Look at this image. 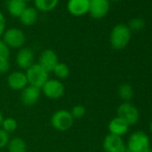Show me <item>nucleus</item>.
<instances>
[{
	"label": "nucleus",
	"mask_w": 152,
	"mask_h": 152,
	"mask_svg": "<svg viewBox=\"0 0 152 152\" xmlns=\"http://www.w3.org/2000/svg\"><path fill=\"white\" fill-rule=\"evenodd\" d=\"M15 61L21 69L27 70L34 64V52L30 48H22L16 54Z\"/></svg>",
	"instance_id": "obj_12"
},
{
	"label": "nucleus",
	"mask_w": 152,
	"mask_h": 152,
	"mask_svg": "<svg viewBox=\"0 0 152 152\" xmlns=\"http://www.w3.org/2000/svg\"><path fill=\"white\" fill-rule=\"evenodd\" d=\"M9 140H10L9 133L4 131L2 128H0V148L7 147Z\"/></svg>",
	"instance_id": "obj_26"
},
{
	"label": "nucleus",
	"mask_w": 152,
	"mask_h": 152,
	"mask_svg": "<svg viewBox=\"0 0 152 152\" xmlns=\"http://www.w3.org/2000/svg\"><path fill=\"white\" fill-rule=\"evenodd\" d=\"M39 19V11L35 7H26L19 16L20 23L24 26L34 25Z\"/></svg>",
	"instance_id": "obj_16"
},
{
	"label": "nucleus",
	"mask_w": 152,
	"mask_h": 152,
	"mask_svg": "<svg viewBox=\"0 0 152 152\" xmlns=\"http://www.w3.org/2000/svg\"><path fill=\"white\" fill-rule=\"evenodd\" d=\"M25 74L28 80V84L40 90L46 83V82L49 79L48 72L39 64H33L26 70Z\"/></svg>",
	"instance_id": "obj_2"
},
{
	"label": "nucleus",
	"mask_w": 152,
	"mask_h": 152,
	"mask_svg": "<svg viewBox=\"0 0 152 152\" xmlns=\"http://www.w3.org/2000/svg\"><path fill=\"white\" fill-rule=\"evenodd\" d=\"M23 1H24V2H28V1H31V0H23Z\"/></svg>",
	"instance_id": "obj_33"
},
{
	"label": "nucleus",
	"mask_w": 152,
	"mask_h": 152,
	"mask_svg": "<svg viewBox=\"0 0 152 152\" xmlns=\"http://www.w3.org/2000/svg\"><path fill=\"white\" fill-rule=\"evenodd\" d=\"M34 7L40 12L48 13L53 11L58 5L59 0H33Z\"/></svg>",
	"instance_id": "obj_18"
},
{
	"label": "nucleus",
	"mask_w": 152,
	"mask_h": 152,
	"mask_svg": "<svg viewBox=\"0 0 152 152\" xmlns=\"http://www.w3.org/2000/svg\"><path fill=\"white\" fill-rule=\"evenodd\" d=\"M149 129H150V132H151V134H152V121H151V123H150V125H149Z\"/></svg>",
	"instance_id": "obj_30"
},
{
	"label": "nucleus",
	"mask_w": 152,
	"mask_h": 152,
	"mask_svg": "<svg viewBox=\"0 0 152 152\" xmlns=\"http://www.w3.org/2000/svg\"><path fill=\"white\" fill-rule=\"evenodd\" d=\"M3 41L10 48H22L26 41L24 32L18 28H9L3 34Z\"/></svg>",
	"instance_id": "obj_6"
},
{
	"label": "nucleus",
	"mask_w": 152,
	"mask_h": 152,
	"mask_svg": "<svg viewBox=\"0 0 152 152\" xmlns=\"http://www.w3.org/2000/svg\"><path fill=\"white\" fill-rule=\"evenodd\" d=\"M129 27V29L131 31H140L144 28L145 26V22L142 18H140V17H136V18H133L132 19L130 22H129V24L127 25Z\"/></svg>",
	"instance_id": "obj_24"
},
{
	"label": "nucleus",
	"mask_w": 152,
	"mask_h": 152,
	"mask_svg": "<svg viewBox=\"0 0 152 152\" xmlns=\"http://www.w3.org/2000/svg\"><path fill=\"white\" fill-rule=\"evenodd\" d=\"M53 72L56 77L61 80L68 78L70 75V68L64 63H58L55 69L53 70Z\"/></svg>",
	"instance_id": "obj_21"
},
{
	"label": "nucleus",
	"mask_w": 152,
	"mask_h": 152,
	"mask_svg": "<svg viewBox=\"0 0 152 152\" xmlns=\"http://www.w3.org/2000/svg\"><path fill=\"white\" fill-rule=\"evenodd\" d=\"M73 118L70 114V111L65 109H60L56 111L50 119V124L54 129L58 132L68 131L73 125Z\"/></svg>",
	"instance_id": "obj_4"
},
{
	"label": "nucleus",
	"mask_w": 152,
	"mask_h": 152,
	"mask_svg": "<svg viewBox=\"0 0 152 152\" xmlns=\"http://www.w3.org/2000/svg\"><path fill=\"white\" fill-rule=\"evenodd\" d=\"M128 129H129L128 124L118 116H115L113 119H111L108 124L109 133L115 136H119V137L124 136V134L127 133Z\"/></svg>",
	"instance_id": "obj_15"
},
{
	"label": "nucleus",
	"mask_w": 152,
	"mask_h": 152,
	"mask_svg": "<svg viewBox=\"0 0 152 152\" xmlns=\"http://www.w3.org/2000/svg\"><path fill=\"white\" fill-rule=\"evenodd\" d=\"M41 90L31 85L25 87L21 93V101L25 106L35 105L40 98Z\"/></svg>",
	"instance_id": "obj_14"
},
{
	"label": "nucleus",
	"mask_w": 152,
	"mask_h": 152,
	"mask_svg": "<svg viewBox=\"0 0 152 152\" xmlns=\"http://www.w3.org/2000/svg\"><path fill=\"white\" fill-rule=\"evenodd\" d=\"M10 57V48L0 39V60H8Z\"/></svg>",
	"instance_id": "obj_25"
},
{
	"label": "nucleus",
	"mask_w": 152,
	"mask_h": 152,
	"mask_svg": "<svg viewBox=\"0 0 152 152\" xmlns=\"http://www.w3.org/2000/svg\"><path fill=\"white\" fill-rule=\"evenodd\" d=\"M117 116L125 121L129 126L134 125L140 119V112L138 108L131 102L121 103L116 110Z\"/></svg>",
	"instance_id": "obj_5"
},
{
	"label": "nucleus",
	"mask_w": 152,
	"mask_h": 152,
	"mask_svg": "<svg viewBox=\"0 0 152 152\" xmlns=\"http://www.w3.org/2000/svg\"><path fill=\"white\" fill-rule=\"evenodd\" d=\"M43 94L50 99H58L64 94V86L59 80L48 79L41 88Z\"/></svg>",
	"instance_id": "obj_7"
},
{
	"label": "nucleus",
	"mask_w": 152,
	"mask_h": 152,
	"mask_svg": "<svg viewBox=\"0 0 152 152\" xmlns=\"http://www.w3.org/2000/svg\"><path fill=\"white\" fill-rule=\"evenodd\" d=\"M70 114L73 119H81L85 115L86 108L83 105H75L72 107Z\"/></svg>",
	"instance_id": "obj_23"
},
{
	"label": "nucleus",
	"mask_w": 152,
	"mask_h": 152,
	"mask_svg": "<svg viewBox=\"0 0 152 152\" xmlns=\"http://www.w3.org/2000/svg\"><path fill=\"white\" fill-rule=\"evenodd\" d=\"M10 69V64L8 60H0V73H7Z\"/></svg>",
	"instance_id": "obj_27"
},
{
	"label": "nucleus",
	"mask_w": 152,
	"mask_h": 152,
	"mask_svg": "<svg viewBox=\"0 0 152 152\" xmlns=\"http://www.w3.org/2000/svg\"><path fill=\"white\" fill-rule=\"evenodd\" d=\"M118 96L124 102H129L133 97V89L130 83H122L118 87Z\"/></svg>",
	"instance_id": "obj_20"
},
{
	"label": "nucleus",
	"mask_w": 152,
	"mask_h": 152,
	"mask_svg": "<svg viewBox=\"0 0 152 152\" xmlns=\"http://www.w3.org/2000/svg\"><path fill=\"white\" fill-rule=\"evenodd\" d=\"M58 56L56 53L52 49H45L43 50L39 57V64L45 69L48 73L53 72L56 64H58Z\"/></svg>",
	"instance_id": "obj_10"
},
{
	"label": "nucleus",
	"mask_w": 152,
	"mask_h": 152,
	"mask_svg": "<svg viewBox=\"0 0 152 152\" xmlns=\"http://www.w3.org/2000/svg\"><path fill=\"white\" fill-rule=\"evenodd\" d=\"M7 84L14 91H23L28 86V80L25 72L22 71H15L8 75Z\"/></svg>",
	"instance_id": "obj_11"
},
{
	"label": "nucleus",
	"mask_w": 152,
	"mask_h": 152,
	"mask_svg": "<svg viewBox=\"0 0 152 152\" xmlns=\"http://www.w3.org/2000/svg\"><path fill=\"white\" fill-rule=\"evenodd\" d=\"M3 120H4L3 114H2V112H1V111H0V126H1V124H2V122H3Z\"/></svg>",
	"instance_id": "obj_29"
},
{
	"label": "nucleus",
	"mask_w": 152,
	"mask_h": 152,
	"mask_svg": "<svg viewBox=\"0 0 152 152\" xmlns=\"http://www.w3.org/2000/svg\"><path fill=\"white\" fill-rule=\"evenodd\" d=\"M126 148L132 152H145L150 148L149 137L144 132H134L128 138Z\"/></svg>",
	"instance_id": "obj_3"
},
{
	"label": "nucleus",
	"mask_w": 152,
	"mask_h": 152,
	"mask_svg": "<svg viewBox=\"0 0 152 152\" xmlns=\"http://www.w3.org/2000/svg\"><path fill=\"white\" fill-rule=\"evenodd\" d=\"M109 8V0H90L89 14L94 19H102L105 17Z\"/></svg>",
	"instance_id": "obj_9"
},
{
	"label": "nucleus",
	"mask_w": 152,
	"mask_h": 152,
	"mask_svg": "<svg viewBox=\"0 0 152 152\" xmlns=\"http://www.w3.org/2000/svg\"><path fill=\"white\" fill-rule=\"evenodd\" d=\"M124 152H132V151H130V150L126 148V149H125V151H124Z\"/></svg>",
	"instance_id": "obj_32"
},
{
	"label": "nucleus",
	"mask_w": 152,
	"mask_h": 152,
	"mask_svg": "<svg viewBox=\"0 0 152 152\" xmlns=\"http://www.w3.org/2000/svg\"><path fill=\"white\" fill-rule=\"evenodd\" d=\"M90 0H68L67 10L73 16H83L89 13Z\"/></svg>",
	"instance_id": "obj_13"
},
{
	"label": "nucleus",
	"mask_w": 152,
	"mask_h": 152,
	"mask_svg": "<svg viewBox=\"0 0 152 152\" xmlns=\"http://www.w3.org/2000/svg\"><path fill=\"white\" fill-rule=\"evenodd\" d=\"M7 149L8 152H27V144L22 138L15 137L9 140Z\"/></svg>",
	"instance_id": "obj_19"
},
{
	"label": "nucleus",
	"mask_w": 152,
	"mask_h": 152,
	"mask_svg": "<svg viewBox=\"0 0 152 152\" xmlns=\"http://www.w3.org/2000/svg\"><path fill=\"white\" fill-rule=\"evenodd\" d=\"M131 30L126 24L119 23L116 24L111 31L109 41L112 48L115 50L124 49L130 42L131 39Z\"/></svg>",
	"instance_id": "obj_1"
},
{
	"label": "nucleus",
	"mask_w": 152,
	"mask_h": 152,
	"mask_svg": "<svg viewBox=\"0 0 152 152\" xmlns=\"http://www.w3.org/2000/svg\"><path fill=\"white\" fill-rule=\"evenodd\" d=\"M103 149L105 152H124L126 144L122 137L109 133L104 138Z\"/></svg>",
	"instance_id": "obj_8"
},
{
	"label": "nucleus",
	"mask_w": 152,
	"mask_h": 152,
	"mask_svg": "<svg viewBox=\"0 0 152 152\" xmlns=\"http://www.w3.org/2000/svg\"><path fill=\"white\" fill-rule=\"evenodd\" d=\"M6 26H7V22H6V17L4 14L0 11V38H1L6 31Z\"/></svg>",
	"instance_id": "obj_28"
},
{
	"label": "nucleus",
	"mask_w": 152,
	"mask_h": 152,
	"mask_svg": "<svg viewBox=\"0 0 152 152\" xmlns=\"http://www.w3.org/2000/svg\"><path fill=\"white\" fill-rule=\"evenodd\" d=\"M17 126H18L17 121L12 117H8V118L4 119L2 122V124H1L2 129L8 133L15 132L17 129Z\"/></svg>",
	"instance_id": "obj_22"
},
{
	"label": "nucleus",
	"mask_w": 152,
	"mask_h": 152,
	"mask_svg": "<svg viewBox=\"0 0 152 152\" xmlns=\"http://www.w3.org/2000/svg\"><path fill=\"white\" fill-rule=\"evenodd\" d=\"M145 152H152V148H148V149H147Z\"/></svg>",
	"instance_id": "obj_31"
},
{
	"label": "nucleus",
	"mask_w": 152,
	"mask_h": 152,
	"mask_svg": "<svg viewBox=\"0 0 152 152\" xmlns=\"http://www.w3.org/2000/svg\"><path fill=\"white\" fill-rule=\"evenodd\" d=\"M26 7H27L26 2L23 1V0H8V2L7 4V8L8 13L12 16L18 17V18Z\"/></svg>",
	"instance_id": "obj_17"
},
{
	"label": "nucleus",
	"mask_w": 152,
	"mask_h": 152,
	"mask_svg": "<svg viewBox=\"0 0 152 152\" xmlns=\"http://www.w3.org/2000/svg\"><path fill=\"white\" fill-rule=\"evenodd\" d=\"M112 1H119V0H112Z\"/></svg>",
	"instance_id": "obj_34"
},
{
	"label": "nucleus",
	"mask_w": 152,
	"mask_h": 152,
	"mask_svg": "<svg viewBox=\"0 0 152 152\" xmlns=\"http://www.w3.org/2000/svg\"><path fill=\"white\" fill-rule=\"evenodd\" d=\"M151 111H152V108H151Z\"/></svg>",
	"instance_id": "obj_35"
}]
</instances>
